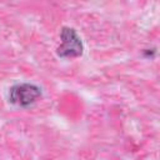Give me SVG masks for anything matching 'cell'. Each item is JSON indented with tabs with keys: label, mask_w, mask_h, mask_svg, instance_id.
I'll list each match as a JSON object with an SVG mask.
<instances>
[{
	"label": "cell",
	"mask_w": 160,
	"mask_h": 160,
	"mask_svg": "<svg viewBox=\"0 0 160 160\" xmlns=\"http://www.w3.org/2000/svg\"><path fill=\"white\" fill-rule=\"evenodd\" d=\"M41 95V89L34 84L20 82L9 89V101L18 106H29Z\"/></svg>",
	"instance_id": "obj_1"
},
{
	"label": "cell",
	"mask_w": 160,
	"mask_h": 160,
	"mask_svg": "<svg viewBox=\"0 0 160 160\" xmlns=\"http://www.w3.org/2000/svg\"><path fill=\"white\" fill-rule=\"evenodd\" d=\"M61 44L58 48L60 58H76L82 54L84 46L80 36L72 28H62L60 32Z\"/></svg>",
	"instance_id": "obj_2"
}]
</instances>
